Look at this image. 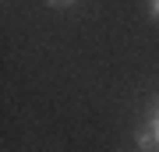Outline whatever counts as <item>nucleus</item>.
<instances>
[{"label": "nucleus", "instance_id": "obj_1", "mask_svg": "<svg viewBox=\"0 0 159 152\" xmlns=\"http://www.w3.org/2000/svg\"><path fill=\"white\" fill-rule=\"evenodd\" d=\"M134 145L142 149V152H159V149H156V138L148 135V127H145V124H142V127L134 131Z\"/></svg>", "mask_w": 159, "mask_h": 152}, {"label": "nucleus", "instance_id": "obj_2", "mask_svg": "<svg viewBox=\"0 0 159 152\" xmlns=\"http://www.w3.org/2000/svg\"><path fill=\"white\" fill-rule=\"evenodd\" d=\"M145 127H148V135L156 138V149H159V96L152 99V110H148V120H145Z\"/></svg>", "mask_w": 159, "mask_h": 152}, {"label": "nucleus", "instance_id": "obj_3", "mask_svg": "<svg viewBox=\"0 0 159 152\" xmlns=\"http://www.w3.org/2000/svg\"><path fill=\"white\" fill-rule=\"evenodd\" d=\"M148 14H152V21H159V0H148Z\"/></svg>", "mask_w": 159, "mask_h": 152}, {"label": "nucleus", "instance_id": "obj_4", "mask_svg": "<svg viewBox=\"0 0 159 152\" xmlns=\"http://www.w3.org/2000/svg\"><path fill=\"white\" fill-rule=\"evenodd\" d=\"M46 4H50V7H71L74 0H46Z\"/></svg>", "mask_w": 159, "mask_h": 152}]
</instances>
